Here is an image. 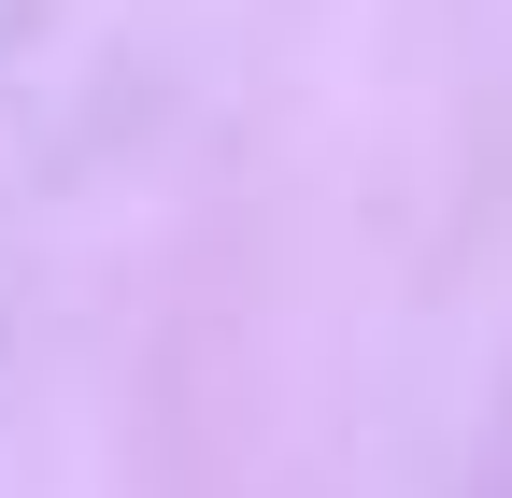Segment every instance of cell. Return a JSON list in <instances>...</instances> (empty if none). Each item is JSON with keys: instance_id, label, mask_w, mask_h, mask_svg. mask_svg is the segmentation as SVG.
<instances>
[]
</instances>
